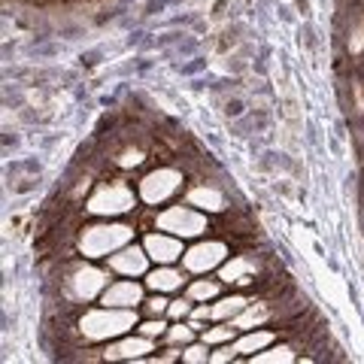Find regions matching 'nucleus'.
Listing matches in <instances>:
<instances>
[{"mask_svg":"<svg viewBox=\"0 0 364 364\" xmlns=\"http://www.w3.org/2000/svg\"><path fill=\"white\" fill-rule=\"evenodd\" d=\"M136 325V316L122 306H104V310H91L79 318V331L88 340H109L124 334L128 328Z\"/></svg>","mask_w":364,"mask_h":364,"instance_id":"nucleus-1","label":"nucleus"},{"mask_svg":"<svg viewBox=\"0 0 364 364\" xmlns=\"http://www.w3.org/2000/svg\"><path fill=\"white\" fill-rule=\"evenodd\" d=\"M134 237V228L128 225H95L85 228L82 237H79V249H82L85 258H104L112 249L128 246Z\"/></svg>","mask_w":364,"mask_h":364,"instance_id":"nucleus-2","label":"nucleus"},{"mask_svg":"<svg viewBox=\"0 0 364 364\" xmlns=\"http://www.w3.org/2000/svg\"><path fill=\"white\" fill-rule=\"evenodd\" d=\"M107 282L109 279H107L104 270H97L91 264H76L70 270V277L64 279V289L73 301H91V298H97V294H104Z\"/></svg>","mask_w":364,"mask_h":364,"instance_id":"nucleus-3","label":"nucleus"},{"mask_svg":"<svg viewBox=\"0 0 364 364\" xmlns=\"http://www.w3.org/2000/svg\"><path fill=\"white\" fill-rule=\"evenodd\" d=\"M134 207H136V198L124 182H109V186H104L88 200V213H95V215H119Z\"/></svg>","mask_w":364,"mask_h":364,"instance_id":"nucleus-4","label":"nucleus"},{"mask_svg":"<svg viewBox=\"0 0 364 364\" xmlns=\"http://www.w3.org/2000/svg\"><path fill=\"white\" fill-rule=\"evenodd\" d=\"M155 225L161 228V231L176 234V237H200L210 228L207 219H203L200 213L188 210V207H170V210H164L155 219Z\"/></svg>","mask_w":364,"mask_h":364,"instance_id":"nucleus-5","label":"nucleus"},{"mask_svg":"<svg viewBox=\"0 0 364 364\" xmlns=\"http://www.w3.org/2000/svg\"><path fill=\"white\" fill-rule=\"evenodd\" d=\"M179 188H182V173H176V170H170V167H161V170H152V173L140 182V198L146 203H164L167 198H173Z\"/></svg>","mask_w":364,"mask_h":364,"instance_id":"nucleus-6","label":"nucleus"},{"mask_svg":"<svg viewBox=\"0 0 364 364\" xmlns=\"http://www.w3.org/2000/svg\"><path fill=\"white\" fill-rule=\"evenodd\" d=\"M228 255V246L219 243V240H207V243H198L191 246L186 255H182V261H186V270L191 273H207L213 267H219L222 261Z\"/></svg>","mask_w":364,"mask_h":364,"instance_id":"nucleus-7","label":"nucleus"},{"mask_svg":"<svg viewBox=\"0 0 364 364\" xmlns=\"http://www.w3.org/2000/svg\"><path fill=\"white\" fill-rule=\"evenodd\" d=\"M100 304L104 306H122V310H131V306L143 304V289L131 279H119V282H109L100 294Z\"/></svg>","mask_w":364,"mask_h":364,"instance_id":"nucleus-8","label":"nucleus"},{"mask_svg":"<svg viewBox=\"0 0 364 364\" xmlns=\"http://www.w3.org/2000/svg\"><path fill=\"white\" fill-rule=\"evenodd\" d=\"M143 249L149 252L152 261H158V264H173V261H179L182 255V243L176 240V234L173 237H167V234H149L146 237V243Z\"/></svg>","mask_w":364,"mask_h":364,"instance_id":"nucleus-9","label":"nucleus"},{"mask_svg":"<svg viewBox=\"0 0 364 364\" xmlns=\"http://www.w3.org/2000/svg\"><path fill=\"white\" fill-rule=\"evenodd\" d=\"M146 261H149L146 249L122 246L116 255H109V270L124 273V277H140V273H146Z\"/></svg>","mask_w":364,"mask_h":364,"instance_id":"nucleus-10","label":"nucleus"},{"mask_svg":"<svg viewBox=\"0 0 364 364\" xmlns=\"http://www.w3.org/2000/svg\"><path fill=\"white\" fill-rule=\"evenodd\" d=\"M152 349H155V343H152V337H146V334H140V337H124V340H119V343H112V346L104 349V358L107 361H116V358L140 361L143 352H152Z\"/></svg>","mask_w":364,"mask_h":364,"instance_id":"nucleus-11","label":"nucleus"},{"mask_svg":"<svg viewBox=\"0 0 364 364\" xmlns=\"http://www.w3.org/2000/svg\"><path fill=\"white\" fill-rule=\"evenodd\" d=\"M255 273H258L255 258L237 255V258L228 261V264H222V282H234V286H249V282H255Z\"/></svg>","mask_w":364,"mask_h":364,"instance_id":"nucleus-12","label":"nucleus"},{"mask_svg":"<svg viewBox=\"0 0 364 364\" xmlns=\"http://www.w3.org/2000/svg\"><path fill=\"white\" fill-rule=\"evenodd\" d=\"M182 282H186L182 270H173L170 264H161L158 270L146 273V286L152 291H176V289H182Z\"/></svg>","mask_w":364,"mask_h":364,"instance_id":"nucleus-13","label":"nucleus"},{"mask_svg":"<svg viewBox=\"0 0 364 364\" xmlns=\"http://www.w3.org/2000/svg\"><path fill=\"white\" fill-rule=\"evenodd\" d=\"M188 203L198 207V210H207V213H222L225 210V195L213 186H200L188 195Z\"/></svg>","mask_w":364,"mask_h":364,"instance_id":"nucleus-14","label":"nucleus"},{"mask_svg":"<svg viewBox=\"0 0 364 364\" xmlns=\"http://www.w3.org/2000/svg\"><path fill=\"white\" fill-rule=\"evenodd\" d=\"M246 298L243 294H231V298H222L219 304L210 306V318H215V322H228V318H237L243 310H246Z\"/></svg>","mask_w":364,"mask_h":364,"instance_id":"nucleus-15","label":"nucleus"},{"mask_svg":"<svg viewBox=\"0 0 364 364\" xmlns=\"http://www.w3.org/2000/svg\"><path fill=\"white\" fill-rule=\"evenodd\" d=\"M267 318H270L267 304H246V310L234 318V328H240V331H246V328L261 325V322H267Z\"/></svg>","mask_w":364,"mask_h":364,"instance_id":"nucleus-16","label":"nucleus"},{"mask_svg":"<svg viewBox=\"0 0 364 364\" xmlns=\"http://www.w3.org/2000/svg\"><path fill=\"white\" fill-rule=\"evenodd\" d=\"M270 343H273V331H258V334L240 337V340L234 343V349H237V352H252V355H255V352H261V349L270 346Z\"/></svg>","mask_w":364,"mask_h":364,"instance_id":"nucleus-17","label":"nucleus"},{"mask_svg":"<svg viewBox=\"0 0 364 364\" xmlns=\"http://www.w3.org/2000/svg\"><path fill=\"white\" fill-rule=\"evenodd\" d=\"M215 294H219V282L215 279H198V282L188 286V298L195 304H207V301L215 298Z\"/></svg>","mask_w":364,"mask_h":364,"instance_id":"nucleus-18","label":"nucleus"},{"mask_svg":"<svg viewBox=\"0 0 364 364\" xmlns=\"http://www.w3.org/2000/svg\"><path fill=\"white\" fill-rule=\"evenodd\" d=\"M195 331L198 328L195 325H182V322H173L167 328V343H173V346H188L191 340H195Z\"/></svg>","mask_w":364,"mask_h":364,"instance_id":"nucleus-19","label":"nucleus"},{"mask_svg":"<svg viewBox=\"0 0 364 364\" xmlns=\"http://www.w3.org/2000/svg\"><path fill=\"white\" fill-rule=\"evenodd\" d=\"M234 331H237V328H231V325H215V328H207V331H203V343H207V346L231 343Z\"/></svg>","mask_w":364,"mask_h":364,"instance_id":"nucleus-20","label":"nucleus"},{"mask_svg":"<svg viewBox=\"0 0 364 364\" xmlns=\"http://www.w3.org/2000/svg\"><path fill=\"white\" fill-rule=\"evenodd\" d=\"M252 361H294V349L291 346H273V349H267V352H258V355H252Z\"/></svg>","mask_w":364,"mask_h":364,"instance_id":"nucleus-21","label":"nucleus"},{"mask_svg":"<svg viewBox=\"0 0 364 364\" xmlns=\"http://www.w3.org/2000/svg\"><path fill=\"white\" fill-rule=\"evenodd\" d=\"M182 361H188V364H203V361H210L207 343H188L186 349H182Z\"/></svg>","mask_w":364,"mask_h":364,"instance_id":"nucleus-22","label":"nucleus"},{"mask_svg":"<svg viewBox=\"0 0 364 364\" xmlns=\"http://www.w3.org/2000/svg\"><path fill=\"white\" fill-rule=\"evenodd\" d=\"M191 304H195L191 298L170 301V306H167V316H170V318H176V322H182V318H188V316H191V310H195V306H191Z\"/></svg>","mask_w":364,"mask_h":364,"instance_id":"nucleus-23","label":"nucleus"},{"mask_svg":"<svg viewBox=\"0 0 364 364\" xmlns=\"http://www.w3.org/2000/svg\"><path fill=\"white\" fill-rule=\"evenodd\" d=\"M167 328H170V325H167V322H161V318H149V322H143L140 328H136V331L155 340V337H164V334H167Z\"/></svg>","mask_w":364,"mask_h":364,"instance_id":"nucleus-24","label":"nucleus"},{"mask_svg":"<svg viewBox=\"0 0 364 364\" xmlns=\"http://www.w3.org/2000/svg\"><path fill=\"white\" fill-rule=\"evenodd\" d=\"M143 304H146V313H149V316H161V313H167V306H170V301H167V298H161V291H158L155 298L143 301Z\"/></svg>","mask_w":364,"mask_h":364,"instance_id":"nucleus-25","label":"nucleus"},{"mask_svg":"<svg viewBox=\"0 0 364 364\" xmlns=\"http://www.w3.org/2000/svg\"><path fill=\"white\" fill-rule=\"evenodd\" d=\"M234 355H237V349H234L231 343H222L215 352H210V361H213V364H222V361H231Z\"/></svg>","mask_w":364,"mask_h":364,"instance_id":"nucleus-26","label":"nucleus"},{"mask_svg":"<svg viewBox=\"0 0 364 364\" xmlns=\"http://www.w3.org/2000/svg\"><path fill=\"white\" fill-rule=\"evenodd\" d=\"M243 109H246V104H243L240 97H228V100H225V112H228L231 119H240Z\"/></svg>","mask_w":364,"mask_h":364,"instance_id":"nucleus-27","label":"nucleus"},{"mask_svg":"<svg viewBox=\"0 0 364 364\" xmlns=\"http://www.w3.org/2000/svg\"><path fill=\"white\" fill-rule=\"evenodd\" d=\"M164 9V0H149L146 4V16H155V13H161Z\"/></svg>","mask_w":364,"mask_h":364,"instance_id":"nucleus-28","label":"nucleus"}]
</instances>
